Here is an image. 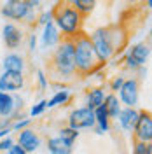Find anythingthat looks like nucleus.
Returning <instances> with one entry per match:
<instances>
[{"label":"nucleus","instance_id":"obj_1","mask_svg":"<svg viewBox=\"0 0 152 154\" xmlns=\"http://www.w3.org/2000/svg\"><path fill=\"white\" fill-rule=\"evenodd\" d=\"M87 35L102 65L108 63L114 56H117L128 44V33L121 25L100 26Z\"/></svg>","mask_w":152,"mask_h":154},{"label":"nucleus","instance_id":"obj_2","mask_svg":"<svg viewBox=\"0 0 152 154\" xmlns=\"http://www.w3.org/2000/svg\"><path fill=\"white\" fill-rule=\"evenodd\" d=\"M47 79L53 82L67 84L77 77L75 60H74V38L61 37L54 51L47 60V70H44Z\"/></svg>","mask_w":152,"mask_h":154},{"label":"nucleus","instance_id":"obj_3","mask_svg":"<svg viewBox=\"0 0 152 154\" xmlns=\"http://www.w3.org/2000/svg\"><path fill=\"white\" fill-rule=\"evenodd\" d=\"M74 60H75L77 77H81V79L93 75L96 70L103 67L96 56L93 44L89 40V35L86 32H81L74 37Z\"/></svg>","mask_w":152,"mask_h":154},{"label":"nucleus","instance_id":"obj_4","mask_svg":"<svg viewBox=\"0 0 152 154\" xmlns=\"http://www.w3.org/2000/svg\"><path fill=\"white\" fill-rule=\"evenodd\" d=\"M84 21L86 18L74 5H70L67 0L58 2L53 7V23L59 30L61 37L74 38L77 33L84 32Z\"/></svg>","mask_w":152,"mask_h":154},{"label":"nucleus","instance_id":"obj_5","mask_svg":"<svg viewBox=\"0 0 152 154\" xmlns=\"http://www.w3.org/2000/svg\"><path fill=\"white\" fill-rule=\"evenodd\" d=\"M0 14L9 21H19L26 25L37 21V9L26 5L23 0H5L0 7Z\"/></svg>","mask_w":152,"mask_h":154},{"label":"nucleus","instance_id":"obj_6","mask_svg":"<svg viewBox=\"0 0 152 154\" xmlns=\"http://www.w3.org/2000/svg\"><path fill=\"white\" fill-rule=\"evenodd\" d=\"M150 58V46L145 42H138L128 48V53L124 56V68L131 72H143L145 63Z\"/></svg>","mask_w":152,"mask_h":154},{"label":"nucleus","instance_id":"obj_7","mask_svg":"<svg viewBox=\"0 0 152 154\" xmlns=\"http://www.w3.org/2000/svg\"><path fill=\"white\" fill-rule=\"evenodd\" d=\"M95 112L89 107H77L74 109L67 117V126L75 128V130H91L95 126Z\"/></svg>","mask_w":152,"mask_h":154},{"label":"nucleus","instance_id":"obj_8","mask_svg":"<svg viewBox=\"0 0 152 154\" xmlns=\"http://www.w3.org/2000/svg\"><path fill=\"white\" fill-rule=\"evenodd\" d=\"M117 93H119L117 98L121 100V103L124 107H136L138 100H140V81L136 77L124 79L123 86L119 88Z\"/></svg>","mask_w":152,"mask_h":154},{"label":"nucleus","instance_id":"obj_9","mask_svg":"<svg viewBox=\"0 0 152 154\" xmlns=\"http://www.w3.org/2000/svg\"><path fill=\"white\" fill-rule=\"evenodd\" d=\"M133 138L138 142H152V114L150 110H138L133 128Z\"/></svg>","mask_w":152,"mask_h":154},{"label":"nucleus","instance_id":"obj_10","mask_svg":"<svg viewBox=\"0 0 152 154\" xmlns=\"http://www.w3.org/2000/svg\"><path fill=\"white\" fill-rule=\"evenodd\" d=\"M16 144L21 145L28 154H32V152H37L38 149H40V145H42V138H40V135H38L35 130H32V128H25V130L18 131Z\"/></svg>","mask_w":152,"mask_h":154},{"label":"nucleus","instance_id":"obj_11","mask_svg":"<svg viewBox=\"0 0 152 154\" xmlns=\"http://www.w3.org/2000/svg\"><path fill=\"white\" fill-rule=\"evenodd\" d=\"M26 86V77L19 72H4L0 75V91L16 93Z\"/></svg>","mask_w":152,"mask_h":154},{"label":"nucleus","instance_id":"obj_12","mask_svg":"<svg viewBox=\"0 0 152 154\" xmlns=\"http://www.w3.org/2000/svg\"><path fill=\"white\" fill-rule=\"evenodd\" d=\"M23 30L19 28L18 25L14 23H5L2 26V40L5 44L7 49H18L21 44H23Z\"/></svg>","mask_w":152,"mask_h":154},{"label":"nucleus","instance_id":"obj_13","mask_svg":"<svg viewBox=\"0 0 152 154\" xmlns=\"http://www.w3.org/2000/svg\"><path fill=\"white\" fill-rule=\"evenodd\" d=\"M93 112H95V123L96 125L91 128V130H95L96 135H103L107 131H110V128H112V119L108 117L107 114V109L105 105H98L96 109H93Z\"/></svg>","mask_w":152,"mask_h":154},{"label":"nucleus","instance_id":"obj_14","mask_svg":"<svg viewBox=\"0 0 152 154\" xmlns=\"http://www.w3.org/2000/svg\"><path fill=\"white\" fill-rule=\"evenodd\" d=\"M136 117H138V110L135 107H123L119 116H117V123H119L123 131L131 133L135 128V123H136Z\"/></svg>","mask_w":152,"mask_h":154},{"label":"nucleus","instance_id":"obj_15","mask_svg":"<svg viewBox=\"0 0 152 154\" xmlns=\"http://www.w3.org/2000/svg\"><path fill=\"white\" fill-rule=\"evenodd\" d=\"M59 40H61V33H59V30L56 28V25H54L53 21H51V23H47V25H44L42 35H40L42 48H46V49L56 48Z\"/></svg>","mask_w":152,"mask_h":154},{"label":"nucleus","instance_id":"obj_16","mask_svg":"<svg viewBox=\"0 0 152 154\" xmlns=\"http://www.w3.org/2000/svg\"><path fill=\"white\" fill-rule=\"evenodd\" d=\"M2 67H4V72H19V74H25L26 60H25L23 54H18V53H9L7 56L4 58Z\"/></svg>","mask_w":152,"mask_h":154},{"label":"nucleus","instance_id":"obj_17","mask_svg":"<svg viewBox=\"0 0 152 154\" xmlns=\"http://www.w3.org/2000/svg\"><path fill=\"white\" fill-rule=\"evenodd\" d=\"M14 116H16V107H14V96H12V93L0 91V117L14 119Z\"/></svg>","mask_w":152,"mask_h":154},{"label":"nucleus","instance_id":"obj_18","mask_svg":"<svg viewBox=\"0 0 152 154\" xmlns=\"http://www.w3.org/2000/svg\"><path fill=\"white\" fill-rule=\"evenodd\" d=\"M46 147H47L49 154H72L74 152V145H68L59 137H51V138H47Z\"/></svg>","mask_w":152,"mask_h":154},{"label":"nucleus","instance_id":"obj_19","mask_svg":"<svg viewBox=\"0 0 152 154\" xmlns=\"http://www.w3.org/2000/svg\"><path fill=\"white\" fill-rule=\"evenodd\" d=\"M105 88L96 86V88H89L86 91V107L89 109H96L98 105H102L105 100Z\"/></svg>","mask_w":152,"mask_h":154},{"label":"nucleus","instance_id":"obj_20","mask_svg":"<svg viewBox=\"0 0 152 154\" xmlns=\"http://www.w3.org/2000/svg\"><path fill=\"white\" fill-rule=\"evenodd\" d=\"M103 105H105V109H107L108 117H110V119H117V116H119L121 109H123V103H121V100L117 98V93H108V95H105Z\"/></svg>","mask_w":152,"mask_h":154},{"label":"nucleus","instance_id":"obj_21","mask_svg":"<svg viewBox=\"0 0 152 154\" xmlns=\"http://www.w3.org/2000/svg\"><path fill=\"white\" fill-rule=\"evenodd\" d=\"M72 93L68 89H61V91H56L54 95L47 100V109H54V107H65L72 102Z\"/></svg>","mask_w":152,"mask_h":154},{"label":"nucleus","instance_id":"obj_22","mask_svg":"<svg viewBox=\"0 0 152 154\" xmlns=\"http://www.w3.org/2000/svg\"><path fill=\"white\" fill-rule=\"evenodd\" d=\"M70 5H74L84 18H87L93 11H95L96 4H98V0H67Z\"/></svg>","mask_w":152,"mask_h":154},{"label":"nucleus","instance_id":"obj_23","mask_svg":"<svg viewBox=\"0 0 152 154\" xmlns=\"http://www.w3.org/2000/svg\"><path fill=\"white\" fill-rule=\"evenodd\" d=\"M58 137H59V138H63V140H65L68 145H75L77 138L81 137V133H79V130H75V128L63 126V128L58 131Z\"/></svg>","mask_w":152,"mask_h":154},{"label":"nucleus","instance_id":"obj_24","mask_svg":"<svg viewBox=\"0 0 152 154\" xmlns=\"http://www.w3.org/2000/svg\"><path fill=\"white\" fill-rule=\"evenodd\" d=\"M131 154H152V142H138L135 140Z\"/></svg>","mask_w":152,"mask_h":154},{"label":"nucleus","instance_id":"obj_25","mask_svg":"<svg viewBox=\"0 0 152 154\" xmlns=\"http://www.w3.org/2000/svg\"><path fill=\"white\" fill-rule=\"evenodd\" d=\"M33 123V119H28V117H21V119H12V123H11V128H12V131H21V130H25V128H30Z\"/></svg>","mask_w":152,"mask_h":154},{"label":"nucleus","instance_id":"obj_26","mask_svg":"<svg viewBox=\"0 0 152 154\" xmlns=\"http://www.w3.org/2000/svg\"><path fill=\"white\" fill-rule=\"evenodd\" d=\"M46 110H47V100H40V102H37L35 105H32L30 116H32V117H38V116L44 114Z\"/></svg>","mask_w":152,"mask_h":154},{"label":"nucleus","instance_id":"obj_27","mask_svg":"<svg viewBox=\"0 0 152 154\" xmlns=\"http://www.w3.org/2000/svg\"><path fill=\"white\" fill-rule=\"evenodd\" d=\"M53 21V7L49 11H44V12H40V14H37V25H40V26H44V25H47V23H51Z\"/></svg>","mask_w":152,"mask_h":154},{"label":"nucleus","instance_id":"obj_28","mask_svg":"<svg viewBox=\"0 0 152 154\" xmlns=\"http://www.w3.org/2000/svg\"><path fill=\"white\" fill-rule=\"evenodd\" d=\"M37 82H38V89H40V91L47 89L49 79H47V75H46V72H44V70H37Z\"/></svg>","mask_w":152,"mask_h":154},{"label":"nucleus","instance_id":"obj_29","mask_svg":"<svg viewBox=\"0 0 152 154\" xmlns=\"http://www.w3.org/2000/svg\"><path fill=\"white\" fill-rule=\"evenodd\" d=\"M124 79H126L124 75H117V77H114V79L110 81V84H108V88H110V91H112V93H117V91H119V88L123 86Z\"/></svg>","mask_w":152,"mask_h":154},{"label":"nucleus","instance_id":"obj_30","mask_svg":"<svg viewBox=\"0 0 152 154\" xmlns=\"http://www.w3.org/2000/svg\"><path fill=\"white\" fill-rule=\"evenodd\" d=\"M12 144H14V138H12L11 135L4 137V138H0V152H5V151H9Z\"/></svg>","mask_w":152,"mask_h":154},{"label":"nucleus","instance_id":"obj_31","mask_svg":"<svg viewBox=\"0 0 152 154\" xmlns=\"http://www.w3.org/2000/svg\"><path fill=\"white\" fill-rule=\"evenodd\" d=\"M5 154H28V152H26V151H25L21 145H18L16 142H14V144L11 145L9 151H5Z\"/></svg>","mask_w":152,"mask_h":154},{"label":"nucleus","instance_id":"obj_32","mask_svg":"<svg viewBox=\"0 0 152 154\" xmlns=\"http://www.w3.org/2000/svg\"><path fill=\"white\" fill-rule=\"evenodd\" d=\"M35 48H37V35H35V33H30V46H28V49L33 53Z\"/></svg>","mask_w":152,"mask_h":154},{"label":"nucleus","instance_id":"obj_33","mask_svg":"<svg viewBox=\"0 0 152 154\" xmlns=\"http://www.w3.org/2000/svg\"><path fill=\"white\" fill-rule=\"evenodd\" d=\"M26 5H30V7H33V9H38L40 7V4H42V0H23Z\"/></svg>","mask_w":152,"mask_h":154},{"label":"nucleus","instance_id":"obj_34","mask_svg":"<svg viewBox=\"0 0 152 154\" xmlns=\"http://www.w3.org/2000/svg\"><path fill=\"white\" fill-rule=\"evenodd\" d=\"M11 133H12V128L11 126H2L0 128V138H4V137H7Z\"/></svg>","mask_w":152,"mask_h":154},{"label":"nucleus","instance_id":"obj_35","mask_svg":"<svg viewBox=\"0 0 152 154\" xmlns=\"http://www.w3.org/2000/svg\"><path fill=\"white\" fill-rule=\"evenodd\" d=\"M128 4H131V5H135V4H143L145 0H126Z\"/></svg>","mask_w":152,"mask_h":154},{"label":"nucleus","instance_id":"obj_36","mask_svg":"<svg viewBox=\"0 0 152 154\" xmlns=\"http://www.w3.org/2000/svg\"><path fill=\"white\" fill-rule=\"evenodd\" d=\"M143 4H145V5H147V9H150V7H152V0H145V2H143Z\"/></svg>","mask_w":152,"mask_h":154},{"label":"nucleus","instance_id":"obj_37","mask_svg":"<svg viewBox=\"0 0 152 154\" xmlns=\"http://www.w3.org/2000/svg\"><path fill=\"white\" fill-rule=\"evenodd\" d=\"M53 2H54V4H58V2H61V0H53Z\"/></svg>","mask_w":152,"mask_h":154}]
</instances>
